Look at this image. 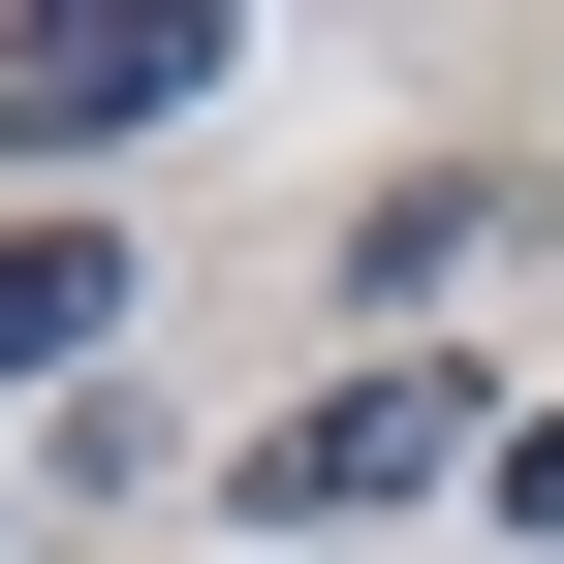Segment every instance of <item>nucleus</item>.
Masks as SVG:
<instances>
[{"label":"nucleus","instance_id":"obj_1","mask_svg":"<svg viewBox=\"0 0 564 564\" xmlns=\"http://www.w3.org/2000/svg\"><path fill=\"white\" fill-rule=\"evenodd\" d=\"M220 95V0H0V158H126Z\"/></svg>","mask_w":564,"mask_h":564},{"label":"nucleus","instance_id":"obj_4","mask_svg":"<svg viewBox=\"0 0 564 564\" xmlns=\"http://www.w3.org/2000/svg\"><path fill=\"white\" fill-rule=\"evenodd\" d=\"M533 533H564V408H533Z\"/></svg>","mask_w":564,"mask_h":564},{"label":"nucleus","instance_id":"obj_3","mask_svg":"<svg viewBox=\"0 0 564 564\" xmlns=\"http://www.w3.org/2000/svg\"><path fill=\"white\" fill-rule=\"evenodd\" d=\"M95 345H126V251L95 220H0V377H95Z\"/></svg>","mask_w":564,"mask_h":564},{"label":"nucleus","instance_id":"obj_2","mask_svg":"<svg viewBox=\"0 0 564 564\" xmlns=\"http://www.w3.org/2000/svg\"><path fill=\"white\" fill-rule=\"evenodd\" d=\"M440 470H470V377H345V408H282V440H251V502H440Z\"/></svg>","mask_w":564,"mask_h":564}]
</instances>
